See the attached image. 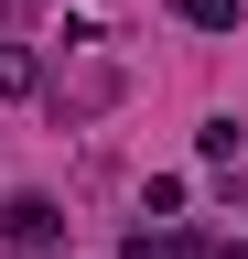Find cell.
Listing matches in <instances>:
<instances>
[{"label": "cell", "mask_w": 248, "mask_h": 259, "mask_svg": "<svg viewBox=\"0 0 248 259\" xmlns=\"http://www.w3.org/2000/svg\"><path fill=\"white\" fill-rule=\"evenodd\" d=\"M0 238H11V259H54L65 248V205L54 194H11L0 205Z\"/></svg>", "instance_id": "6da1fadb"}, {"label": "cell", "mask_w": 248, "mask_h": 259, "mask_svg": "<svg viewBox=\"0 0 248 259\" xmlns=\"http://www.w3.org/2000/svg\"><path fill=\"white\" fill-rule=\"evenodd\" d=\"M237 151H248V130L237 119H205V162H216V173H237Z\"/></svg>", "instance_id": "3957f363"}, {"label": "cell", "mask_w": 248, "mask_h": 259, "mask_svg": "<svg viewBox=\"0 0 248 259\" xmlns=\"http://www.w3.org/2000/svg\"><path fill=\"white\" fill-rule=\"evenodd\" d=\"M173 11L194 22V32H237V0H173Z\"/></svg>", "instance_id": "277c9868"}, {"label": "cell", "mask_w": 248, "mask_h": 259, "mask_svg": "<svg viewBox=\"0 0 248 259\" xmlns=\"http://www.w3.org/2000/svg\"><path fill=\"white\" fill-rule=\"evenodd\" d=\"M43 87V65H33V44H0V97H33Z\"/></svg>", "instance_id": "7a4b0ae2"}, {"label": "cell", "mask_w": 248, "mask_h": 259, "mask_svg": "<svg viewBox=\"0 0 248 259\" xmlns=\"http://www.w3.org/2000/svg\"><path fill=\"white\" fill-rule=\"evenodd\" d=\"M11 11H33V0H11Z\"/></svg>", "instance_id": "5b68a950"}]
</instances>
